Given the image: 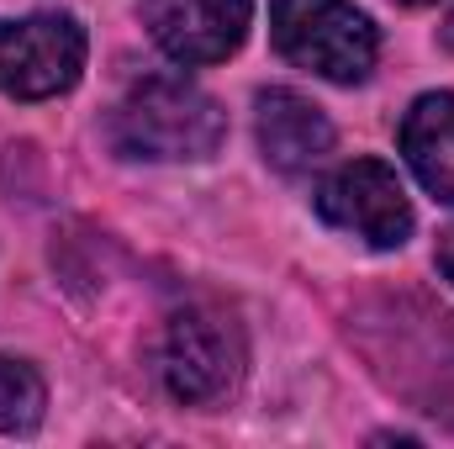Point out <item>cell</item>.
<instances>
[{
  "label": "cell",
  "instance_id": "obj_11",
  "mask_svg": "<svg viewBox=\"0 0 454 449\" xmlns=\"http://www.w3.org/2000/svg\"><path fill=\"white\" fill-rule=\"evenodd\" d=\"M396 5H439V0H396Z\"/></svg>",
  "mask_w": 454,
  "mask_h": 449
},
{
  "label": "cell",
  "instance_id": "obj_10",
  "mask_svg": "<svg viewBox=\"0 0 454 449\" xmlns=\"http://www.w3.org/2000/svg\"><path fill=\"white\" fill-rule=\"evenodd\" d=\"M439 264H444V275L454 280V232H444V238H439Z\"/></svg>",
  "mask_w": 454,
  "mask_h": 449
},
{
  "label": "cell",
  "instance_id": "obj_5",
  "mask_svg": "<svg viewBox=\"0 0 454 449\" xmlns=\"http://www.w3.org/2000/svg\"><path fill=\"white\" fill-rule=\"evenodd\" d=\"M317 212H323L328 227L354 232L370 248H402L407 232H412V201H407L396 169L380 164V159L339 164L317 185Z\"/></svg>",
  "mask_w": 454,
  "mask_h": 449
},
{
  "label": "cell",
  "instance_id": "obj_12",
  "mask_svg": "<svg viewBox=\"0 0 454 449\" xmlns=\"http://www.w3.org/2000/svg\"><path fill=\"white\" fill-rule=\"evenodd\" d=\"M444 43H450V48H454V21H450V32H444Z\"/></svg>",
  "mask_w": 454,
  "mask_h": 449
},
{
  "label": "cell",
  "instance_id": "obj_1",
  "mask_svg": "<svg viewBox=\"0 0 454 449\" xmlns=\"http://www.w3.org/2000/svg\"><path fill=\"white\" fill-rule=\"evenodd\" d=\"M112 138L127 159H212L227 138V116L201 85L148 75L116 106Z\"/></svg>",
  "mask_w": 454,
  "mask_h": 449
},
{
  "label": "cell",
  "instance_id": "obj_4",
  "mask_svg": "<svg viewBox=\"0 0 454 449\" xmlns=\"http://www.w3.org/2000/svg\"><path fill=\"white\" fill-rule=\"evenodd\" d=\"M159 370H164V386L180 402L217 407L227 391L238 386V375H243V343H238V334L227 328L217 312L191 307V312L169 318L164 349H159Z\"/></svg>",
  "mask_w": 454,
  "mask_h": 449
},
{
  "label": "cell",
  "instance_id": "obj_3",
  "mask_svg": "<svg viewBox=\"0 0 454 449\" xmlns=\"http://www.w3.org/2000/svg\"><path fill=\"white\" fill-rule=\"evenodd\" d=\"M85 69V32L64 11L0 21V91L16 101H48Z\"/></svg>",
  "mask_w": 454,
  "mask_h": 449
},
{
  "label": "cell",
  "instance_id": "obj_7",
  "mask_svg": "<svg viewBox=\"0 0 454 449\" xmlns=\"http://www.w3.org/2000/svg\"><path fill=\"white\" fill-rule=\"evenodd\" d=\"M254 127H259L264 159L280 175H307L333 154V122L296 91H264L259 112H254Z\"/></svg>",
  "mask_w": 454,
  "mask_h": 449
},
{
  "label": "cell",
  "instance_id": "obj_6",
  "mask_svg": "<svg viewBox=\"0 0 454 449\" xmlns=\"http://www.w3.org/2000/svg\"><path fill=\"white\" fill-rule=\"evenodd\" d=\"M143 21L175 64H217L248 37V0H143Z\"/></svg>",
  "mask_w": 454,
  "mask_h": 449
},
{
  "label": "cell",
  "instance_id": "obj_2",
  "mask_svg": "<svg viewBox=\"0 0 454 449\" xmlns=\"http://www.w3.org/2000/svg\"><path fill=\"white\" fill-rule=\"evenodd\" d=\"M270 37L286 64H296L317 80H333V85L370 80L375 53H380L370 16L348 0H275Z\"/></svg>",
  "mask_w": 454,
  "mask_h": 449
},
{
  "label": "cell",
  "instance_id": "obj_9",
  "mask_svg": "<svg viewBox=\"0 0 454 449\" xmlns=\"http://www.w3.org/2000/svg\"><path fill=\"white\" fill-rule=\"evenodd\" d=\"M43 407H48L43 375L27 359L0 354V434H32L43 423Z\"/></svg>",
  "mask_w": 454,
  "mask_h": 449
},
{
  "label": "cell",
  "instance_id": "obj_8",
  "mask_svg": "<svg viewBox=\"0 0 454 449\" xmlns=\"http://www.w3.org/2000/svg\"><path fill=\"white\" fill-rule=\"evenodd\" d=\"M402 154L412 164V175L423 180V191L434 201L454 207V96L450 91H428L412 101V112L402 122Z\"/></svg>",
  "mask_w": 454,
  "mask_h": 449
}]
</instances>
